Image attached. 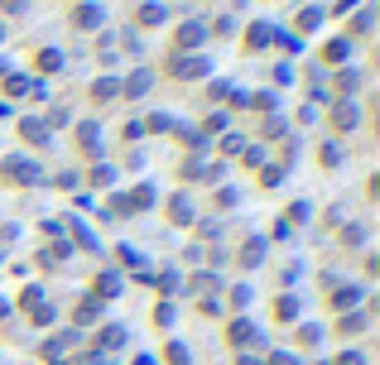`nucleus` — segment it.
I'll return each instance as SVG.
<instances>
[{
	"label": "nucleus",
	"mask_w": 380,
	"mask_h": 365,
	"mask_svg": "<svg viewBox=\"0 0 380 365\" xmlns=\"http://www.w3.org/2000/svg\"><path fill=\"white\" fill-rule=\"evenodd\" d=\"M164 351H169V356H164L169 365H188V346H179V341H169Z\"/></svg>",
	"instance_id": "cd10ccee"
},
{
	"label": "nucleus",
	"mask_w": 380,
	"mask_h": 365,
	"mask_svg": "<svg viewBox=\"0 0 380 365\" xmlns=\"http://www.w3.org/2000/svg\"><path fill=\"white\" fill-rule=\"evenodd\" d=\"M275 317H280V322H293V317H298V298H275Z\"/></svg>",
	"instance_id": "b1692460"
},
{
	"label": "nucleus",
	"mask_w": 380,
	"mask_h": 365,
	"mask_svg": "<svg viewBox=\"0 0 380 365\" xmlns=\"http://www.w3.org/2000/svg\"><path fill=\"white\" fill-rule=\"evenodd\" d=\"M270 39H275V29H270L265 19H255V24H246V44H241V48H246V53H260Z\"/></svg>",
	"instance_id": "423d86ee"
},
{
	"label": "nucleus",
	"mask_w": 380,
	"mask_h": 365,
	"mask_svg": "<svg viewBox=\"0 0 380 365\" xmlns=\"http://www.w3.org/2000/svg\"><path fill=\"white\" fill-rule=\"evenodd\" d=\"M241 164H246V169H265V154H260V149H246V159H241Z\"/></svg>",
	"instance_id": "e433bc0d"
},
{
	"label": "nucleus",
	"mask_w": 380,
	"mask_h": 365,
	"mask_svg": "<svg viewBox=\"0 0 380 365\" xmlns=\"http://www.w3.org/2000/svg\"><path fill=\"white\" fill-rule=\"evenodd\" d=\"M265 365H298V361H293V356H284V351H275V356H270Z\"/></svg>",
	"instance_id": "79ce46f5"
},
{
	"label": "nucleus",
	"mask_w": 380,
	"mask_h": 365,
	"mask_svg": "<svg viewBox=\"0 0 380 365\" xmlns=\"http://www.w3.org/2000/svg\"><path fill=\"white\" fill-rule=\"evenodd\" d=\"M217 149H221V154H241V135H226Z\"/></svg>",
	"instance_id": "c9c22d12"
},
{
	"label": "nucleus",
	"mask_w": 380,
	"mask_h": 365,
	"mask_svg": "<svg viewBox=\"0 0 380 365\" xmlns=\"http://www.w3.org/2000/svg\"><path fill=\"white\" fill-rule=\"evenodd\" d=\"M150 87H154V73H150V68H140V73H130V82L120 87V96H145Z\"/></svg>",
	"instance_id": "9b49d317"
},
{
	"label": "nucleus",
	"mask_w": 380,
	"mask_h": 365,
	"mask_svg": "<svg viewBox=\"0 0 380 365\" xmlns=\"http://www.w3.org/2000/svg\"><path fill=\"white\" fill-rule=\"evenodd\" d=\"M207 73H212L207 58H174V77H183V82L188 77H207Z\"/></svg>",
	"instance_id": "6e6552de"
},
{
	"label": "nucleus",
	"mask_w": 380,
	"mask_h": 365,
	"mask_svg": "<svg viewBox=\"0 0 380 365\" xmlns=\"http://www.w3.org/2000/svg\"><path fill=\"white\" fill-rule=\"evenodd\" d=\"M361 327H366V317H361V312H352V317H342V322H337V332H361Z\"/></svg>",
	"instance_id": "473e14b6"
},
{
	"label": "nucleus",
	"mask_w": 380,
	"mask_h": 365,
	"mask_svg": "<svg viewBox=\"0 0 380 365\" xmlns=\"http://www.w3.org/2000/svg\"><path fill=\"white\" fill-rule=\"evenodd\" d=\"M78 144H82V154H87V159H96V125H92V120H82V125H78Z\"/></svg>",
	"instance_id": "5701e85b"
},
{
	"label": "nucleus",
	"mask_w": 380,
	"mask_h": 365,
	"mask_svg": "<svg viewBox=\"0 0 380 365\" xmlns=\"http://www.w3.org/2000/svg\"><path fill=\"white\" fill-rule=\"evenodd\" d=\"M246 303H251V288H246V283H241V288H231V308H246Z\"/></svg>",
	"instance_id": "4c0bfd02"
},
{
	"label": "nucleus",
	"mask_w": 380,
	"mask_h": 365,
	"mask_svg": "<svg viewBox=\"0 0 380 365\" xmlns=\"http://www.w3.org/2000/svg\"><path fill=\"white\" fill-rule=\"evenodd\" d=\"M19 135H24L29 144H48V125H44V120H34V115H29V120H19Z\"/></svg>",
	"instance_id": "2eb2a0df"
},
{
	"label": "nucleus",
	"mask_w": 380,
	"mask_h": 365,
	"mask_svg": "<svg viewBox=\"0 0 380 365\" xmlns=\"http://www.w3.org/2000/svg\"><path fill=\"white\" fill-rule=\"evenodd\" d=\"M192 216H197V212H192L188 192H174V197H169V221H174V226H192Z\"/></svg>",
	"instance_id": "0eeeda50"
},
{
	"label": "nucleus",
	"mask_w": 380,
	"mask_h": 365,
	"mask_svg": "<svg viewBox=\"0 0 380 365\" xmlns=\"http://www.w3.org/2000/svg\"><path fill=\"white\" fill-rule=\"evenodd\" d=\"M116 293H120V274L106 270L101 279H96V303H101V298H116Z\"/></svg>",
	"instance_id": "6ab92c4d"
},
{
	"label": "nucleus",
	"mask_w": 380,
	"mask_h": 365,
	"mask_svg": "<svg viewBox=\"0 0 380 365\" xmlns=\"http://www.w3.org/2000/svg\"><path fill=\"white\" fill-rule=\"evenodd\" d=\"M34 68H39V73H58V68H63V53H58V48H39V53H34Z\"/></svg>",
	"instance_id": "a211bd4d"
},
{
	"label": "nucleus",
	"mask_w": 380,
	"mask_h": 365,
	"mask_svg": "<svg viewBox=\"0 0 380 365\" xmlns=\"http://www.w3.org/2000/svg\"><path fill=\"white\" fill-rule=\"evenodd\" d=\"M24 91H34V77H24V73H10V77H5V96H10V101L24 96Z\"/></svg>",
	"instance_id": "4be33fe9"
},
{
	"label": "nucleus",
	"mask_w": 380,
	"mask_h": 365,
	"mask_svg": "<svg viewBox=\"0 0 380 365\" xmlns=\"http://www.w3.org/2000/svg\"><path fill=\"white\" fill-rule=\"evenodd\" d=\"M96 317H101V303H96V298H87V303H78V312H73V322H78V327H92Z\"/></svg>",
	"instance_id": "412c9836"
},
{
	"label": "nucleus",
	"mask_w": 380,
	"mask_h": 365,
	"mask_svg": "<svg viewBox=\"0 0 380 365\" xmlns=\"http://www.w3.org/2000/svg\"><path fill=\"white\" fill-rule=\"evenodd\" d=\"M236 197H241V192H236V187H221V192H217V207H221V212H226V207H236Z\"/></svg>",
	"instance_id": "72a5a7b5"
},
{
	"label": "nucleus",
	"mask_w": 380,
	"mask_h": 365,
	"mask_svg": "<svg viewBox=\"0 0 380 365\" xmlns=\"http://www.w3.org/2000/svg\"><path fill=\"white\" fill-rule=\"evenodd\" d=\"M0 260H5V255H0Z\"/></svg>",
	"instance_id": "de8ad7c7"
},
{
	"label": "nucleus",
	"mask_w": 380,
	"mask_h": 365,
	"mask_svg": "<svg viewBox=\"0 0 380 365\" xmlns=\"http://www.w3.org/2000/svg\"><path fill=\"white\" fill-rule=\"evenodd\" d=\"M318 24H323V10H318V5H308V10L293 15V29H298V34H313Z\"/></svg>",
	"instance_id": "4468645a"
},
{
	"label": "nucleus",
	"mask_w": 380,
	"mask_h": 365,
	"mask_svg": "<svg viewBox=\"0 0 380 365\" xmlns=\"http://www.w3.org/2000/svg\"><path fill=\"white\" fill-rule=\"evenodd\" d=\"M116 346H125V327H101L92 337V351H116Z\"/></svg>",
	"instance_id": "1a4fd4ad"
},
{
	"label": "nucleus",
	"mask_w": 380,
	"mask_h": 365,
	"mask_svg": "<svg viewBox=\"0 0 380 365\" xmlns=\"http://www.w3.org/2000/svg\"><path fill=\"white\" fill-rule=\"evenodd\" d=\"M145 125H150V130H154V135H164V130H174V115H150V120H145Z\"/></svg>",
	"instance_id": "2f4dec72"
},
{
	"label": "nucleus",
	"mask_w": 380,
	"mask_h": 365,
	"mask_svg": "<svg viewBox=\"0 0 380 365\" xmlns=\"http://www.w3.org/2000/svg\"><path fill=\"white\" fill-rule=\"evenodd\" d=\"M265 260V236H251L246 245H241V270H255Z\"/></svg>",
	"instance_id": "9d476101"
},
{
	"label": "nucleus",
	"mask_w": 380,
	"mask_h": 365,
	"mask_svg": "<svg viewBox=\"0 0 380 365\" xmlns=\"http://www.w3.org/2000/svg\"><path fill=\"white\" fill-rule=\"evenodd\" d=\"M318 164H323V169H337V164H342V149H337V144L327 140V144L318 149Z\"/></svg>",
	"instance_id": "393cba45"
},
{
	"label": "nucleus",
	"mask_w": 380,
	"mask_h": 365,
	"mask_svg": "<svg viewBox=\"0 0 380 365\" xmlns=\"http://www.w3.org/2000/svg\"><path fill=\"white\" fill-rule=\"evenodd\" d=\"M202 39H207V24H202V19H188V24H179V29H174V48H179V53L202 48Z\"/></svg>",
	"instance_id": "f03ea898"
},
{
	"label": "nucleus",
	"mask_w": 380,
	"mask_h": 365,
	"mask_svg": "<svg viewBox=\"0 0 380 365\" xmlns=\"http://www.w3.org/2000/svg\"><path fill=\"white\" fill-rule=\"evenodd\" d=\"M39 303H44V288H39V283H29V288L19 293V308L29 312V308H39Z\"/></svg>",
	"instance_id": "bb28decb"
},
{
	"label": "nucleus",
	"mask_w": 380,
	"mask_h": 365,
	"mask_svg": "<svg viewBox=\"0 0 380 365\" xmlns=\"http://www.w3.org/2000/svg\"><path fill=\"white\" fill-rule=\"evenodd\" d=\"M92 182H116V169H106V164H96V169H92Z\"/></svg>",
	"instance_id": "ea45409f"
},
{
	"label": "nucleus",
	"mask_w": 380,
	"mask_h": 365,
	"mask_svg": "<svg viewBox=\"0 0 380 365\" xmlns=\"http://www.w3.org/2000/svg\"><path fill=\"white\" fill-rule=\"evenodd\" d=\"M5 317H10V303H5V298H0V322H5Z\"/></svg>",
	"instance_id": "a18cd8bd"
},
{
	"label": "nucleus",
	"mask_w": 380,
	"mask_h": 365,
	"mask_svg": "<svg viewBox=\"0 0 380 365\" xmlns=\"http://www.w3.org/2000/svg\"><path fill=\"white\" fill-rule=\"evenodd\" d=\"M24 317H29V322H34V327H48V322H53V317H58V312H53V308H48V303H39V308H29V312H24Z\"/></svg>",
	"instance_id": "a878e982"
},
{
	"label": "nucleus",
	"mask_w": 380,
	"mask_h": 365,
	"mask_svg": "<svg viewBox=\"0 0 380 365\" xmlns=\"http://www.w3.org/2000/svg\"><path fill=\"white\" fill-rule=\"evenodd\" d=\"M154 327H174V303H159L154 308Z\"/></svg>",
	"instance_id": "c756f323"
},
{
	"label": "nucleus",
	"mask_w": 380,
	"mask_h": 365,
	"mask_svg": "<svg viewBox=\"0 0 380 365\" xmlns=\"http://www.w3.org/2000/svg\"><path fill=\"white\" fill-rule=\"evenodd\" d=\"M332 82H337V91H342L347 101H352V96H356V87H361V73H352V68H342V73H337Z\"/></svg>",
	"instance_id": "aec40b11"
},
{
	"label": "nucleus",
	"mask_w": 380,
	"mask_h": 365,
	"mask_svg": "<svg viewBox=\"0 0 380 365\" xmlns=\"http://www.w3.org/2000/svg\"><path fill=\"white\" fill-rule=\"evenodd\" d=\"M327 303H332L337 312H347V308H356V303H361V288H356V283H347V288H337Z\"/></svg>",
	"instance_id": "dca6fc26"
},
{
	"label": "nucleus",
	"mask_w": 380,
	"mask_h": 365,
	"mask_svg": "<svg viewBox=\"0 0 380 365\" xmlns=\"http://www.w3.org/2000/svg\"><path fill=\"white\" fill-rule=\"evenodd\" d=\"M0 5H5L10 15H19V10H24V0H0Z\"/></svg>",
	"instance_id": "c03bdc74"
},
{
	"label": "nucleus",
	"mask_w": 380,
	"mask_h": 365,
	"mask_svg": "<svg viewBox=\"0 0 380 365\" xmlns=\"http://www.w3.org/2000/svg\"><path fill=\"white\" fill-rule=\"evenodd\" d=\"M39 178H44V174H39V164H34V159H24V154L0 159V182H5V187H34Z\"/></svg>",
	"instance_id": "f257e3e1"
},
{
	"label": "nucleus",
	"mask_w": 380,
	"mask_h": 365,
	"mask_svg": "<svg viewBox=\"0 0 380 365\" xmlns=\"http://www.w3.org/2000/svg\"><path fill=\"white\" fill-rule=\"evenodd\" d=\"M236 365H265V361H260V356H251V351H241V356H236Z\"/></svg>",
	"instance_id": "37998d69"
},
{
	"label": "nucleus",
	"mask_w": 380,
	"mask_h": 365,
	"mask_svg": "<svg viewBox=\"0 0 380 365\" xmlns=\"http://www.w3.org/2000/svg\"><path fill=\"white\" fill-rule=\"evenodd\" d=\"M323 58H327V63H347V58H352V39H347V34H337V39H327V48H323Z\"/></svg>",
	"instance_id": "ddd939ff"
},
{
	"label": "nucleus",
	"mask_w": 380,
	"mask_h": 365,
	"mask_svg": "<svg viewBox=\"0 0 380 365\" xmlns=\"http://www.w3.org/2000/svg\"><path fill=\"white\" fill-rule=\"evenodd\" d=\"M318 341H323V332H318V327H298V346H308V351H313Z\"/></svg>",
	"instance_id": "7c9ffc66"
},
{
	"label": "nucleus",
	"mask_w": 380,
	"mask_h": 365,
	"mask_svg": "<svg viewBox=\"0 0 380 365\" xmlns=\"http://www.w3.org/2000/svg\"><path fill=\"white\" fill-rule=\"evenodd\" d=\"M342 245H366V226H347L342 231Z\"/></svg>",
	"instance_id": "c85d7f7f"
},
{
	"label": "nucleus",
	"mask_w": 380,
	"mask_h": 365,
	"mask_svg": "<svg viewBox=\"0 0 380 365\" xmlns=\"http://www.w3.org/2000/svg\"><path fill=\"white\" fill-rule=\"evenodd\" d=\"M135 19H140V24H145V29H154V24H164V19H169V10H164V5H159V0H145V5H140V15H135Z\"/></svg>",
	"instance_id": "f8f14e48"
},
{
	"label": "nucleus",
	"mask_w": 380,
	"mask_h": 365,
	"mask_svg": "<svg viewBox=\"0 0 380 365\" xmlns=\"http://www.w3.org/2000/svg\"><path fill=\"white\" fill-rule=\"evenodd\" d=\"M0 39H5V24H0Z\"/></svg>",
	"instance_id": "49530a36"
},
{
	"label": "nucleus",
	"mask_w": 380,
	"mask_h": 365,
	"mask_svg": "<svg viewBox=\"0 0 380 365\" xmlns=\"http://www.w3.org/2000/svg\"><path fill=\"white\" fill-rule=\"evenodd\" d=\"M280 178H284V169H260V187H275Z\"/></svg>",
	"instance_id": "f704fd0d"
},
{
	"label": "nucleus",
	"mask_w": 380,
	"mask_h": 365,
	"mask_svg": "<svg viewBox=\"0 0 380 365\" xmlns=\"http://www.w3.org/2000/svg\"><path fill=\"white\" fill-rule=\"evenodd\" d=\"M255 337H260V332H255V322H251V317H236V322L226 327V341H231L236 351H246V346H255Z\"/></svg>",
	"instance_id": "20e7f679"
},
{
	"label": "nucleus",
	"mask_w": 380,
	"mask_h": 365,
	"mask_svg": "<svg viewBox=\"0 0 380 365\" xmlns=\"http://www.w3.org/2000/svg\"><path fill=\"white\" fill-rule=\"evenodd\" d=\"M101 19H106V10H101L96 0H82V5H73V15H68V24H73V29H96Z\"/></svg>",
	"instance_id": "7ed1b4c3"
},
{
	"label": "nucleus",
	"mask_w": 380,
	"mask_h": 365,
	"mask_svg": "<svg viewBox=\"0 0 380 365\" xmlns=\"http://www.w3.org/2000/svg\"><path fill=\"white\" fill-rule=\"evenodd\" d=\"M332 125H337L342 135H352V130L361 125V111H356V101H337V106H332Z\"/></svg>",
	"instance_id": "39448f33"
},
{
	"label": "nucleus",
	"mask_w": 380,
	"mask_h": 365,
	"mask_svg": "<svg viewBox=\"0 0 380 365\" xmlns=\"http://www.w3.org/2000/svg\"><path fill=\"white\" fill-rule=\"evenodd\" d=\"M116 96H120V82H116V77H96V87H92L96 106H106V101H116Z\"/></svg>",
	"instance_id": "f3484780"
},
{
	"label": "nucleus",
	"mask_w": 380,
	"mask_h": 365,
	"mask_svg": "<svg viewBox=\"0 0 380 365\" xmlns=\"http://www.w3.org/2000/svg\"><path fill=\"white\" fill-rule=\"evenodd\" d=\"M332 365H366V356H361V351H342Z\"/></svg>",
	"instance_id": "58836bf2"
},
{
	"label": "nucleus",
	"mask_w": 380,
	"mask_h": 365,
	"mask_svg": "<svg viewBox=\"0 0 380 365\" xmlns=\"http://www.w3.org/2000/svg\"><path fill=\"white\" fill-rule=\"evenodd\" d=\"M34 265H39V270H58V255H53V250H44V255H39Z\"/></svg>",
	"instance_id": "a19ab883"
}]
</instances>
